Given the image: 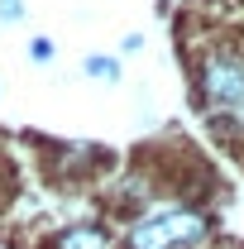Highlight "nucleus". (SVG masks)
Listing matches in <instances>:
<instances>
[{
    "label": "nucleus",
    "instance_id": "f257e3e1",
    "mask_svg": "<svg viewBox=\"0 0 244 249\" xmlns=\"http://www.w3.org/2000/svg\"><path fill=\"white\" fill-rule=\"evenodd\" d=\"M196 82H201V101L211 106L215 120H225L230 129H244V48L211 43L201 53Z\"/></svg>",
    "mask_w": 244,
    "mask_h": 249
},
{
    "label": "nucleus",
    "instance_id": "f03ea898",
    "mask_svg": "<svg viewBox=\"0 0 244 249\" xmlns=\"http://www.w3.org/2000/svg\"><path fill=\"white\" fill-rule=\"evenodd\" d=\"M206 230H211V220L201 216V211L173 206L163 216L139 220L129 230V249H187V245H196V240H206Z\"/></svg>",
    "mask_w": 244,
    "mask_h": 249
},
{
    "label": "nucleus",
    "instance_id": "7ed1b4c3",
    "mask_svg": "<svg viewBox=\"0 0 244 249\" xmlns=\"http://www.w3.org/2000/svg\"><path fill=\"white\" fill-rule=\"evenodd\" d=\"M53 249H115V235H110V225H101V220H77V225L58 230Z\"/></svg>",
    "mask_w": 244,
    "mask_h": 249
},
{
    "label": "nucleus",
    "instance_id": "20e7f679",
    "mask_svg": "<svg viewBox=\"0 0 244 249\" xmlns=\"http://www.w3.org/2000/svg\"><path fill=\"white\" fill-rule=\"evenodd\" d=\"M87 77H105V82H115V77H120V62L91 53V58H87Z\"/></svg>",
    "mask_w": 244,
    "mask_h": 249
},
{
    "label": "nucleus",
    "instance_id": "39448f33",
    "mask_svg": "<svg viewBox=\"0 0 244 249\" xmlns=\"http://www.w3.org/2000/svg\"><path fill=\"white\" fill-rule=\"evenodd\" d=\"M19 15H24V5H19V0H0V19H5V24H15Z\"/></svg>",
    "mask_w": 244,
    "mask_h": 249
},
{
    "label": "nucleus",
    "instance_id": "423d86ee",
    "mask_svg": "<svg viewBox=\"0 0 244 249\" xmlns=\"http://www.w3.org/2000/svg\"><path fill=\"white\" fill-rule=\"evenodd\" d=\"M29 53H34V62H48V58H53V43H48V38H34Z\"/></svg>",
    "mask_w": 244,
    "mask_h": 249
}]
</instances>
